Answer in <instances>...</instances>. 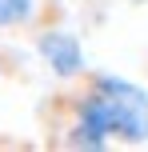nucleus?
<instances>
[{"instance_id":"7ed1b4c3","label":"nucleus","mask_w":148,"mask_h":152,"mask_svg":"<svg viewBox=\"0 0 148 152\" xmlns=\"http://www.w3.org/2000/svg\"><path fill=\"white\" fill-rule=\"evenodd\" d=\"M32 16H36V0H0V28L32 24Z\"/></svg>"},{"instance_id":"f257e3e1","label":"nucleus","mask_w":148,"mask_h":152,"mask_svg":"<svg viewBox=\"0 0 148 152\" xmlns=\"http://www.w3.org/2000/svg\"><path fill=\"white\" fill-rule=\"evenodd\" d=\"M68 100V124L64 144L68 148H108L120 144H144L148 140V92L140 84L112 72L84 76V88Z\"/></svg>"},{"instance_id":"f03ea898","label":"nucleus","mask_w":148,"mask_h":152,"mask_svg":"<svg viewBox=\"0 0 148 152\" xmlns=\"http://www.w3.org/2000/svg\"><path fill=\"white\" fill-rule=\"evenodd\" d=\"M36 52L44 56V64L60 76V80L84 76V48H80V40L72 36V32H64V28L40 32V36H36Z\"/></svg>"}]
</instances>
